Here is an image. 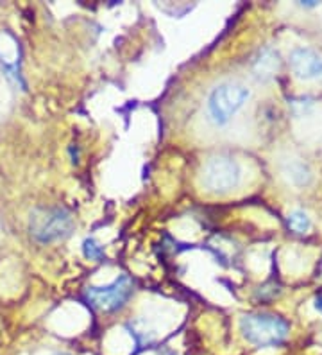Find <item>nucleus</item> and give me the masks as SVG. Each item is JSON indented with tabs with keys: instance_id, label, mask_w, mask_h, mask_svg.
I'll return each mask as SVG.
<instances>
[{
	"instance_id": "39448f33",
	"label": "nucleus",
	"mask_w": 322,
	"mask_h": 355,
	"mask_svg": "<svg viewBox=\"0 0 322 355\" xmlns=\"http://www.w3.org/2000/svg\"><path fill=\"white\" fill-rule=\"evenodd\" d=\"M134 293V282L127 275H120L107 286L88 287L84 291V300L93 309L100 312L120 311Z\"/></svg>"
},
{
	"instance_id": "9b49d317",
	"label": "nucleus",
	"mask_w": 322,
	"mask_h": 355,
	"mask_svg": "<svg viewBox=\"0 0 322 355\" xmlns=\"http://www.w3.org/2000/svg\"><path fill=\"white\" fill-rule=\"evenodd\" d=\"M315 309L322 314V295H319L317 298H315Z\"/></svg>"
},
{
	"instance_id": "f8f14e48",
	"label": "nucleus",
	"mask_w": 322,
	"mask_h": 355,
	"mask_svg": "<svg viewBox=\"0 0 322 355\" xmlns=\"http://www.w3.org/2000/svg\"><path fill=\"white\" fill-rule=\"evenodd\" d=\"M52 355H70V354H61V352H57V354H52Z\"/></svg>"
},
{
	"instance_id": "20e7f679",
	"label": "nucleus",
	"mask_w": 322,
	"mask_h": 355,
	"mask_svg": "<svg viewBox=\"0 0 322 355\" xmlns=\"http://www.w3.org/2000/svg\"><path fill=\"white\" fill-rule=\"evenodd\" d=\"M242 169L229 155H215L202 167V185L213 194H228L240 185Z\"/></svg>"
},
{
	"instance_id": "9d476101",
	"label": "nucleus",
	"mask_w": 322,
	"mask_h": 355,
	"mask_svg": "<svg viewBox=\"0 0 322 355\" xmlns=\"http://www.w3.org/2000/svg\"><path fill=\"white\" fill-rule=\"evenodd\" d=\"M82 255H84L86 259L95 260V262H100V260L106 259L104 248L100 246L93 237L84 239V243H82Z\"/></svg>"
},
{
	"instance_id": "f257e3e1",
	"label": "nucleus",
	"mask_w": 322,
	"mask_h": 355,
	"mask_svg": "<svg viewBox=\"0 0 322 355\" xmlns=\"http://www.w3.org/2000/svg\"><path fill=\"white\" fill-rule=\"evenodd\" d=\"M238 327L245 341L258 348L279 347L287 341L288 332H290L287 320L276 314H267V312L244 314Z\"/></svg>"
},
{
	"instance_id": "423d86ee",
	"label": "nucleus",
	"mask_w": 322,
	"mask_h": 355,
	"mask_svg": "<svg viewBox=\"0 0 322 355\" xmlns=\"http://www.w3.org/2000/svg\"><path fill=\"white\" fill-rule=\"evenodd\" d=\"M290 69L296 78L312 81L322 78V56L314 49L297 47L290 54Z\"/></svg>"
},
{
	"instance_id": "0eeeda50",
	"label": "nucleus",
	"mask_w": 322,
	"mask_h": 355,
	"mask_svg": "<svg viewBox=\"0 0 322 355\" xmlns=\"http://www.w3.org/2000/svg\"><path fill=\"white\" fill-rule=\"evenodd\" d=\"M279 67H281V60H279L278 51L272 47H263L258 52L253 63V74L258 81H269L278 74Z\"/></svg>"
},
{
	"instance_id": "f03ea898",
	"label": "nucleus",
	"mask_w": 322,
	"mask_h": 355,
	"mask_svg": "<svg viewBox=\"0 0 322 355\" xmlns=\"http://www.w3.org/2000/svg\"><path fill=\"white\" fill-rule=\"evenodd\" d=\"M75 228L70 210L64 207H42L30 212L29 232L42 244H51L69 237Z\"/></svg>"
},
{
	"instance_id": "1a4fd4ad",
	"label": "nucleus",
	"mask_w": 322,
	"mask_h": 355,
	"mask_svg": "<svg viewBox=\"0 0 322 355\" xmlns=\"http://www.w3.org/2000/svg\"><path fill=\"white\" fill-rule=\"evenodd\" d=\"M288 228L292 230L294 234H308L312 230V219H310L308 214L305 210H294V212L288 214Z\"/></svg>"
},
{
	"instance_id": "6e6552de",
	"label": "nucleus",
	"mask_w": 322,
	"mask_h": 355,
	"mask_svg": "<svg viewBox=\"0 0 322 355\" xmlns=\"http://www.w3.org/2000/svg\"><path fill=\"white\" fill-rule=\"evenodd\" d=\"M283 173L285 176H287L288 182L294 183V185L297 187L308 185V183L312 182V173H310V169L303 164V162H290V164L285 167Z\"/></svg>"
},
{
	"instance_id": "7ed1b4c3",
	"label": "nucleus",
	"mask_w": 322,
	"mask_h": 355,
	"mask_svg": "<svg viewBox=\"0 0 322 355\" xmlns=\"http://www.w3.org/2000/svg\"><path fill=\"white\" fill-rule=\"evenodd\" d=\"M249 88L236 81H224L210 92L206 101L208 119L215 126H226L236 115V112L247 103Z\"/></svg>"
}]
</instances>
